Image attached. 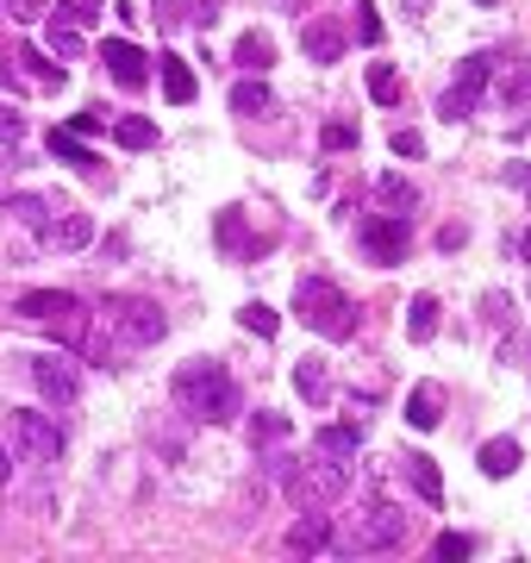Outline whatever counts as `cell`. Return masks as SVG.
Listing matches in <instances>:
<instances>
[{"mask_svg":"<svg viewBox=\"0 0 531 563\" xmlns=\"http://www.w3.org/2000/svg\"><path fill=\"white\" fill-rule=\"evenodd\" d=\"M176 408L188 413V420L226 426V420H238L244 395H238V383H231V370L219 358H194V363H181L176 370Z\"/></svg>","mask_w":531,"mask_h":563,"instance_id":"cell-1","label":"cell"},{"mask_svg":"<svg viewBox=\"0 0 531 563\" xmlns=\"http://www.w3.org/2000/svg\"><path fill=\"white\" fill-rule=\"evenodd\" d=\"M294 313H301L319 338H351L356 333V308L344 301V288L326 282V276H301V288H294Z\"/></svg>","mask_w":531,"mask_h":563,"instance_id":"cell-2","label":"cell"},{"mask_svg":"<svg viewBox=\"0 0 531 563\" xmlns=\"http://www.w3.org/2000/svg\"><path fill=\"white\" fill-rule=\"evenodd\" d=\"M281 488H288V501L294 508H331L344 488H351V470L344 463H294L288 476H281Z\"/></svg>","mask_w":531,"mask_h":563,"instance_id":"cell-3","label":"cell"},{"mask_svg":"<svg viewBox=\"0 0 531 563\" xmlns=\"http://www.w3.org/2000/svg\"><path fill=\"white\" fill-rule=\"evenodd\" d=\"M7 438L26 463H56L63 458V433L51 413H7Z\"/></svg>","mask_w":531,"mask_h":563,"instance_id":"cell-4","label":"cell"},{"mask_svg":"<svg viewBox=\"0 0 531 563\" xmlns=\"http://www.w3.org/2000/svg\"><path fill=\"white\" fill-rule=\"evenodd\" d=\"M406 533H413V513L376 508L369 520H356L351 538H331V545H338V551H394V545H406Z\"/></svg>","mask_w":531,"mask_h":563,"instance_id":"cell-5","label":"cell"},{"mask_svg":"<svg viewBox=\"0 0 531 563\" xmlns=\"http://www.w3.org/2000/svg\"><path fill=\"white\" fill-rule=\"evenodd\" d=\"M488 76H494V57H463V70H456V82L451 88H444V101H438V113H444V120H469V113H476V101H481V88H488Z\"/></svg>","mask_w":531,"mask_h":563,"instance_id":"cell-6","label":"cell"},{"mask_svg":"<svg viewBox=\"0 0 531 563\" xmlns=\"http://www.w3.org/2000/svg\"><path fill=\"white\" fill-rule=\"evenodd\" d=\"M356 245L376 263H406V213H369L356 226Z\"/></svg>","mask_w":531,"mask_h":563,"instance_id":"cell-7","label":"cell"},{"mask_svg":"<svg viewBox=\"0 0 531 563\" xmlns=\"http://www.w3.org/2000/svg\"><path fill=\"white\" fill-rule=\"evenodd\" d=\"M31 383H38V395H45V401H56V408H69V401H76L81 395V376H76V363L69 358H31Z\"/></svg>","mask_w":531,"mask_h":563,"instance_id":"cell-8","label":"cell"},{"mask_svg":"<svg viewBox=\"0 0 531 563\" xmlns=\"http://www.w3.org/2000/svg\"><path fill=\"white\" fill-rule=\"evenodd\" d=\"M163 333H169V320H163L156 301H119V338H126V345L144 351V345H156Z\"/></svg>","mask_w":531,"mask_h":563,"instance_id":"cell-9","label":"cell"},{"mask_svg":"<svg viewBox=\"0 0 531 563\" xmlns=\"http://www.w3.org/2000/svg\"><path fill=\"white\" fill-rule=\"evenodd\" d=\"M101 63L113 70V82H119V88H144V82H151V57L138 51L131 38H106V45H101Z\"/></svg>","mask_w":531,"mask_h":563,"instance_id":"cell-10","label":"cell"},{"mask_svg":"<svg viewBox=\"0 0 531 563\" xmlns=\"http://www.w3.org/2000/svg\"><path fill=\"white\" fill-rule=\"evenodd\" d=\"M38 238H45V245H56V251H81V245H94V220H88V213H76V207H56L51 220L38 226Z\"/></svg>","mask_w":531,"mask_h":563,"instance_id":"cell-11","label":"cell"},{"mask_svg":"<svg viewBox=\"0 0 531 563\" xmlns=\"http://www.w3.org/2000/svg\"><path fill=\"white\" fill-rule=\"evenodd\" d=\"M88 326H94V313L81 308L76 295H69V301H63V308H56L51 320H45V333H51L56 345H63V351H88Z\"/></svg>","mask_w":531,"mask_h":563,"instance_id":"cell-12","label":"cell"},{"mask_svg":"<svg viewBox=\"0 0 531 563\" xmlns=\"http://www.w3.org/2000/svg\"><path fill=\"white\" fill-rule=\"evenodd\" d=\"M294 558H313V551H326L331 545V520H326V508H301V520L288 526V538H281Z\"/></svg>","mask_w":531,"mask_h":563,"instance_id":"cell-13","label":"cell"},{"mask_svg":"<svg viewBox=\"0 0 531 563\" xmlns=\"http://www.w3.org/2000/svg\"><path fill=\"white\" fill-rule=\"evenodd\" d=\"M313 451L331 463H351L356 451H363V420H344V426H319L313 433Z\"/></svg>","mask_w":531,"mask_h":563,"instance_id":"cell-14","label":"cell"},{"mask_svg":"<svg viewBox=\"0 0 531 563\" xmlns=\"http://www.w3.org/2000/svg\"><path fill=\"white\" fill-rule=\"evenodd\" d=\"M401 470H406V483H413V495H419L426 508H444V476H438V463H431L426 451H406Z\"/></svg>","mask_w":531,"mask_h":563,"instance_id":"cell-15","label":"cell"},{"mask_svg":"<svg viewBox=\"0 0 531 563\" xmlns=\"http://www.w3.org/2000/svg\"><path fill=\"white\" fill-rule=\"evenodd\" d=\"M476 463H481V476H488V483H506V476L526 463V451H519V438H488Z\"/></svg>","mask_w":531,"mask_h":563,"instance_id":"cell-16","label":"cell"},{"mask_svg":"<svg viewBox=\"0 0 531 563\" xmlns=\"http://www.w3.org/2000/svg\"><path fill=\"white\" fill-rule=\"evenodd\" d=\"M301 51L313 63H338L344 57V32L331 26V20H313V26H301Z\"/></svg>","mask_w":531,"mask_h":563,"instance_id":"cell-17","label":"cell"},{"mask_svg":"<svg viewBox=\"0 0 531 563\" xmlns=\"http://www.w3.org/2000/svg\"><path fill=\"white\" fill-rule=\"evenodd\" d=\"M438 420H444V388H438V383H419L413 395H406V426L431 433Z\"/></svg>","mask_w":531,"mask_h":563,"instance_id":"cell-18","label":"cell"},{"mask_svg":"<svg viewBox=\"0 0 531 563\" xmlns=\"http://www.w3.org/2000/svg\"><path fill=\"white\" fill-rule=\"evenodd\" d=\"M156 70H163V95L176 107H188L194 95H201V82H194V70L181 63V57H156Z\"/></svg>","mask_w":531,"mask_h":563,"instance_id":"cell-19","label":"cell"},{"mask_svg":"<svg viewBox=\"0 0 531 563\" xmlns=\"http://www.w3.org/2000/svg\"><path fill=\"white\" fill-rule=\"evenodd\" d=\"M231 63H238L244 76H263V70L276 63V45H269L263 32H244V38H238V51H231Z\"/></svg>","mask_w":531,"mask_h":563,"instance_id":"cell-20","label":"cell"},{"mask_svg":"<svg viewBox=\"0 0 531 563\" xmlns=\"http://www.w3.org/2000/svg\"><path fill=\"white\" fill-rule=\"evenodd\" d=\"M294 388H301L306 401L319 408V401L331 395V370H326V358H301V363H294Z\"/></svg>","mask_w":531,"mask_h":563,"instance_id":"cell-21","label":"cell"},{"mask_svg":"<svg viewBox=\"0 0 531 563\" xmlns=\"http://www.w3.org/2000/svg\"><path fill=\"white\" fill-rule=\"evenodd\" d=\"M276 107V95L263 88V76H244L238 88H231V113H244V120H256V113H269Z\"/></svg>","mask_w":531,"mask_h":563,"instance_id":"cell-22","label":"cell"},{"mask_svg":"<svg viewBox=\"0 0 531 563\" xmlns=\"http://www.w3.org/2000/svg\"><path fill=\"white\" fill-rule=\"evenodd\" d=\"M406 338H413V345L438 338V301H431V295H413V308H406Z\"/></svg>","mask_w":531,"mask_h":563,"instance_id":"cell-23","label":"cell"},{"mask_svg":"<svg viewBox=\"0 0 531 563\" xmlns=\"http://www.w3.org/2000/svg\"><path fill=\"white\" fill-rule=\"evenodd\" d=\"M113 145H119V151H151V145H156V126L144 120V113H131V120H119V126H113Z\"/></svg>","mask_w":531,"mask_h":563,"instance_id":"cell-24","label":"cell"},{"mask_svg":"<svg viewBox=\"0 0 531 563\" xmlns=\"http://www.w3.org/2000/svg\"><path fill=\"white\" fill-rule=\"evenodd\" d=\"M51 157L76 163V170H101V157H94V151H81V138H76L69 126H56V132H51Z\"/></svg>","mask_w":531,"mask_h":563,"instance_id":"cell-25","label":"cell"},{"mask_svg":"<svg viewBox=\"0 0 531 563\" xmlns=\"http://www.w3.org/2000/svg\"><path fill=\"white\" fill-rule=\"evenodd\" d=\"M526 101H531V57L501 76V107H526Z\"/></svg>","mask_w":531,"mask_h":563,"instance_id":"cell-26","label":"cell"},{"mask_svg":"<svg viewBox=\"0 0 531 563\" xmlns=\"http://www.w3.org/2000/svg\"><path fill=\"white\" fill-rule=\"evenodd\" d=\"M381 201H388V213H406L413 220V207H419V188L406 176H381Z\"/></svg>","mask_w":531,"mask_h":563,"instance_id":"cell-27","label":"cell"},{"mask_svg":"<svg viewBox=\"0 0 531 563\" xmlns=\"http://www.w3.org/2000/svg\"><path fill=\"white\" fill-rule=\"evenodd\" d=\"M238 326H244V333H256V338H276V308H263V301H244V308H238Z\"/></svg>","mask_w":531,"mask_h":563,"instance_id":"cell-28","label":"cell"},{"mask_svg":"<svg viewBox=\"0 0 531 563\" xmlns=\"http://www.w3.org/2000/svg\"><path fill=\"white\" fill-rule=\"evenodd\" d=\"M151 20H156V32H181L188 20H194V0H156Z\"/></svg>","mask_w":531,"mask_h":563,"instance_id":"cell-29","label":"cell"},{"mask_svg":"<svg viewBox=\"0 0 531 563\" xmlns=\"http://www.w3.org/2000/svg\"><path fill=\"white\" fill-rule=\"evenodd\" d=\"M45 20H56V26H94V20H101V7H94V0H69V7H51V13H45Z\"/></svg>","mask_w":531,"mask_h":563,"instance_id":"cell-30","label":"cell"},{"mask_svg":"<svg viewBox=\"0 0 531 563\" xmlns=\"http://www.w3.org/2000/svg\"><path fill=\"white\" fill-rule=\"evenodd\" d=\"M369 95H376V107L401 101V76H394V63H376V70H369Z\"/></svg>","mask_w":531,"mask_h":563,"instance_id":"cell-31","label":"cell"},{"mask_svg":"<svg viewBox=\"0 0 531 563\" xmlns=\"http://www.w3.org/2000/svg\"><path fill=\"white\" fill-rule=\"evenodd\" d=\"M13 63H26V70H31L38 82H63V63H51V57L38 51V45H26V51L13 57Z\"/></svg>","mask_w":531,"mask_h":563,"instance_id":"cell-32","label":"cell"},{"mask_svg":"<svg viewBox=\"0 0 531 563\" xmlns=\"http://www.w3.org/2000/svg\"><path fill=\"white\" fill-rule=\"evenodd\" d=\"M288 438V420L281 413H256L251 420V445H281Z\"/></svg>","mask_w":531,"mask_h":563,"instance_id":"cell-33","label":"cell"},{"mask_svg":"<svg viewBox=\"0 0 531 563\" xmlns=\"http://www.w3.org/2000/svg\"><path fill=\"white\" fill-rule=\"evenodd\" d=\"M51 51L63 57V63H76L88 45H81V32H76V26H56V20H51Z\"/></svg>","mask_w":531,"mask_h":563,"instance_id":"cell-34","label":"cell"},{"mask_svg":"<svg viewBox=\"0 0 531 563\" xmlns=\"http://www.w3.org/2000/svg\"><path fill=\"white\" fill-rule=\"evenodd\" d=\"M431 551H438L444 563H463L469 551H476V538H463V533H438V545H431Z\"/></svg>","mask_w":531,"mask_h":563,"instance_id":"cell-35","label":"cell"},{"mask_svg":"<svg viewBox=\"0 0 531 563\" xmlns=\"http://www.w3.org/2000/svg\"><path fill=\"white\" fill-rule=\"evenodd\" d=\"M13 213H20V220H26L31 232H38V226H45V220H51V207L38 201V195H13Z\"/></svg>","mask_w":531,"mask_h":563,"instance_id":"cell-36","label":"cell"},{"mask_svg":"<svg viewBox=\"0 0 531 563\" xmlns=\"http://www.w3.org/2000/svg\"><path fill=\"white\" fill-rule=\"evenodd\" d=\"M356 38H363V45H381V20H376L369 0H356Z\"/></svg>","mask_w":531,"mask_h":563,"instance_id":"cell-37","label":"cell"},{"mask_svg":"<svg viewBox=\"0 0 531 563\" xmlns=\"http://www.w3.org/2000/svg\"><path fill=\"white\" fill-rule=\"evenodd\" d=\"M7 13H13L20 26H38V20L51 13V0H7Z\"/></svg>","mask_w":531,"mask_h":563,"instance_id":"cell-38","label":"cell"},{"mask_svg":"<svg viewBox=\"0 0 531 563\" xmlns=\"http://www.w3.org/2000/svg\"><path fill=\"white\" fill-rule=\"evenodd\" d=\"M319 145H326V151H351V145H356V126H344V120H331V126L319 132Z\"/></svg>","mask_w":531,"mask_h":563,"instance_id":"cell-39","label":"cell"},{"mask_svg":"<svg viewBox=\"0 0 531 563\" xmlns=\"http://www.w3.org/2000/svg\"><path fill=\"white\" fill-rule=\"evenodd\" d=\"M388 145H394V157H419V151H426V138H419L413 126H401L394 138H388Z\"/></svg>","mask_w":531,"mask_h":563,"instance_id":"cell-40","label":"cell"},{"mask_svg":"<svg viewBox=\"0 0 531 563\" xmlns=\"http://www.w3.org/2000/svg\"><path fill=\"white\" fill-rule=\"evenodd\" d=\"M20 132H26V120H20V113H13V107L0 101V145H13V138H20Z\"/></svg>","mask_w":531,"mask_h":563,"instance_id":"cell-41","label":"cell"},{"mask_svg":"<svg viewBox=\"0 0 531 563\" xmlns=\"http://www.w3.org/2000/svg\"><path fill=\"white\" fill-rule=\"evenodd\" d=\"M69 132H76V138H94V132H106V113H76Z\"/></svg>","mask_w":531,"mask_h":563,"instance_id":"cell-42","label":"cell"},{"mask_svg":"<svg viewBox=\"0 0 531 563\" xmlns=\"http://www.w3.org/2000/svg\"><path fill=\"white\" fill-rule=\"evenodd\" d=\"M463 238H469V226H444V232H438V245H444V251H463Z\"/></svg>","mask_w":531,"mask_h":563,"instance_id":"cell-43","label":"cell"},{"mask_svg":"<svg viewBox=\"0 0 531 563\" xmlns=\"http://www.w3.org/2000/svg\"><path fill=\"white\" fill-rule=\"evenodd\" d=\"M506 182H513V188H526V195H531V163H506Z\"/></svg>","mask_w":531,"mask_h":563,"instance_id":"cell-44","label":"cell"},{"mask_svg":"<svg viewBox=\"0 0 531 563\" xmlns=\"http://www.w3.org/2000/svg\"><path fill=\"white\" fill-rule=\"evenodd\" d=\"M7 470H13V458H7V445H0V483H7Z\"/></svg>","mask_w":531,"mask_h":563,"instance_id":"cell-45","label":"cell"},{"mask_svg":"<svg viewBox=\"0 0 531 563\" xmlns=\"http://www.w3.org/2000/svg\"><path fill=\"white\" fill-rule=\"evenodd\" d=\"M519 251H526V263H531V232H526V238H519Z\"/></svg>","mask_w":531,"mask_h":563,"instance_id":"cell-46","label":"cell"},{"mask_svg":"<svg viewBox=\"0 0 531 563\" xmlns=\"http://www.w3.org/2000/svg\"><path fill=\"white\" fill-rule=\"evenodd\" d=\"M476 7H501V0H476Z\"/></svg>","mask_w":531,"mask_h":563,"instance_id":"cell-47","label":"cell"},{"mask_svg":"<svg viewBox=\"0 0 531 563\" xmlns=\"http://www.w3.org/2000/svg\"><path fill=\"white\" fill-rule=\"evenodd\" d=\"M0 7H7V0H0Z\"/></svg>","mask_w":531,"mask_h":563,"instance_id":"cell-48","label":"cell"}]
</instances>
